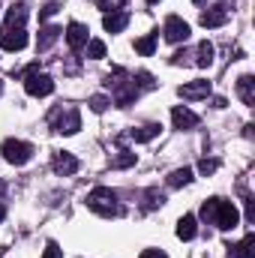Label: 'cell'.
I'll return each mask as SVG.
<instances>
[{
    "label": "cell",
    "instance_id": "6da1fadb",
    "mask_svg": "<svg viewBox=\"0 0 255 258\" xmlns=\"http://www.w3.org/2000/svg\"><path fill=\"white\" fill-rule=\"evenodd\" d=\"M201 216H204L207 222H213L216 228H222V231H231V228H237V222H240L237 207H234L231 201H222V198H207V201L201 204Z\"/></svg>",
    "mask_w": 255,
    "mask_h": 258
},
{
    "label": "cell",
    "instance_id": "7a4b0ae2",
    "mask_svg": "<svg viewBox=\"0 0 255 258\" xmlns=\"http://www.w3.org/2000/svg\"><path fill=\"white\" fill-rule=\"evenodd\" d=\"M87 207L93 210V213H99V216H117L120 213V204H117V195L114 189H108V186H96L93 192L87 195Z\"/></svg>",
    "mask_w": 255,
    "mask_h": 258
},
{
    "label": "cell",
    "instance_id": "3957f363",
    "mask_svg": "<svg viewBox=\"0 0 255 258\" xmlns=\"http://www.w3.org/2000/svg\"><path fill=\"white\" fill-rule=\"evenodd\" d=\"M24 90L30 96H48L54 90V78L39 72V66L33 63V66H27V72H24Z\"/></svg>",
    "mask_w": 255,
    "mask_h": 258
},
{
    "label": "cell",
    "instance_id": "277c9868",
    "mask_svg": "<svg viewBox=\"0 0 255 258\" xmlns=\"http://www.w3.org/2000/svg\"><path fill=\"white\" fill-rule=\"evenodd\" d=\"M0 153H3V159H6L9 165H27V162H30V156H33V147H30L27 141L9 138V141H3Z\"/></svg>",
    "mask_w": 255,
    "mask_h": 258
},
{
    "label": "cell",
    "instance_id": "5b68a950",
    "mask_svg": "<svg viewBox=\"0 0 255 258\" xmlns=\"http://www.w3.org/2000/svg\"><path fill=\"white\" fill-rule=\"evenodd\" d=\"M162 33H165L168 42H186V39H189V24H186L183 18H177V15H168Z\"/></svg>",
    "mask_w": 255,
    "mask_h": 258
},
{
    "label": "cell",
    "instance_id": "8992f818",
    "mask_svg": "<svg viewBox=\"0 0 255 258\" xmlns=\"http://www.w3.org/2000/svg\"><path fill=\"white\" fill-rule=\"evenodd\" d=\"M54 129H57L60 135H75V132L81 129V114H78L75 108L57 111V117H54Z\"/></svg>",
    "mask_w": 255,
    "mask_h": 258
},
{
    "label": "cell",
    "instance_id": "52a82bcc",
    "mask_svg": "<svg viewBox=\"0 0 255 258\" xmlns=\"http://www.w3.org/2000/svg\"><path fill=\"white\" fill-rule=\"evenodd\" d=\"M24 45H27V33H24V27L3 30V36H0V48H3V51H21Z\"/></svg>",
    "mask_w": 255,
    "mask_h": 258
},
{
    "label": "cell",
    "instance_id": "ba28073f",
    "mask_svg": "<svg viewBox=\"0 0 255 258\" xmlns=\"http://www.w3.org/2000/svg\"><path fill=\"white\" fill-rule=\"evenodd\" d=\"M87 33H90V30H87L84 24H78V21H72V24L66 27V42H69V48H72V51H78V48H84V45H87Z\"/></svg>",
    "mask_w": 255,
    "mask_h": 258
},
{
    "label": "cell",
    "instance_id": "9c48e42d",
    "mask_svg": "<svg viewBox=\"0 0 255 258\" xmlns=\"http://www.w3.org/2000/svg\"><path fill=\"white\" fill-rule=\"evenodd\" d=\"M129 24V15L123 9H117V12H105V18H102V27L108 30V33H120V30H126Z\"/></svg>",
    "mask_w": 255,
    "mask_h": 258
},
{
    "label": "cell",
    "instance_id": "30bf717a",
    "mask_svg": "<svg viewBox=\"0 0 255 258\" xmlns=\"http://www.w3.org/2000/svg\"><path fill=\"white\" fill-rule=\"evenodd\" d=\"M171 120H174V129H192L198 126V114L189 111V108H183V105H177L174 111H171Z\"/></svg>",
    "mask_w": 255,
    "mask_h": 258
},
{
    "label": "cell",
    "instance_id": "8fae6325",
    "mask_svg": "<svg viewBox=\"0 0 255 258\" xmlns=\"http://www.w3.org/2000/svg\"><path fill=\"white\" fill-rule=\"evenodd\" d=\"M228 21V9L225 6H213L207 12H201V27H222Z\"/></svg>",
    "mask_w": 255,
    "mask_h": 258
},
{
    "label": "cell",
    "instance_id": "7c38bea8",
    "mask_svg": "<svg viewBox=\"0 0 255 258\" xmlns=\"http://www.w3.org/2000/svg\"><path fill=\"white\" fill-rule=\"evenodd\" d=\"M60 33H63V30H60L57 24H45V27L39 30V39H36V51H48V48L57 42Z\"/></svg>",
    "mask_w": 255,
    "mask_h": 258
},
{
    "label": "cell",
    "instance_id": "4fadbf2b",
    "mask_svg": "<svg viewBox=\"0 0 255 258\" xmlns=\"http://www.w3.org/2000/svg\"><path fill=\"white\" fill-rule=\"evenodd\" d=\"M177 93H180L183 99H204V96L210 93V81H189V84H183Z\"/></svg>",
    "mask_w": 255,
    "mask_h": 258
},
{
    "label": "cell",
    "instance_id": "5bb4252c",
    "mask_svg": "<svg viewBox=\"0 0 255 258\" xmlns=\"http://www.w3.org/2000/svg\"><path fill=\"white\" fill-rule=\"evenodd\" d=\"M24 21H27V6H24V3H15V6L6 12V24H3V30L24 27Z\"/></svg>",
    "mask_w": 255,
    "mask_h": 258
},
{
    "label": "cell",
    "instance_id": "9a60e30c",
    "mask_svg": "<svg viewBox=\"0 0 255 258\" xmlns=\"http://www.w3.org/2000/svg\"><path fill=\"white\" fill-rule=\"evenodd\" d=\"M54 171H57V174H75V171H78V159H75V156H72V153H57V156H54Z\"/></svg>",
    "mask_w": 255,
    "mask_h": 258
},
{
    "label": "cell",
    "instance_id": "2e32d148",
    "mask_svg": "<svg viewBox=\"0 0 255 258\" xmlns=\"http://www.w3.org/2000/svg\"><path fill=\"white\" fill-rule=\"evenodd\" d=\"M228 258H255V234H246L237 246H231Z\"/></svg>",
    "mask_w": 255,
    "mask_h": 258
},
{
    "label": "cell",
    "instance_id": "e0dca14e",
    "mask_svg": "<svg viewBox=\"0 0 255 258\" xmlns=\"http://www.w3.org/2000/svg\"><path fill=\"white\" fill-rule=\"evenodd\" d=\"M237 93H240V99H243L246 105H255V78L252 75H240V81H237Z\"/></svg>",
    "mask_w": 255,
    "mask_h": 258
},
{
    "label": "cell",
    "instance_id": "ac0fdd59",
    "mask_svg": "<svg viewBox=\"0 0 255 258\" xmlns=\"http://www.w3.org/2000/svg\"><path fill=\"white\" fill-rule=\"evenodd\" d=\"M198 234V225H195V216L186 213V216H180V222H177V237L180 240H192Z\"/></svg>",
    "mask_w": 255,
    "mask_h": 258
},
{
    "label": "cell",
    "instance_id": "d6986e66",
    "mask_svg": "<svg viewBox=\"0 0 255 258\" xmlns=\"http://www.w3.org/2000/svg\"><path fill=\"white\" fill-rule=\"evenodd\" d=\"M159 123H144V126H138V129H132L129 135H132V141H138V144H144V141H150V138H156L159 135Z\"/></svg>",
    "mask_w": 255,
    "mask_h": 258
},
{
    "label": "cell",
    "instance_id": "ffe728a7",
    "mask_svg": "<svg viewBox=\"0 0 255 258\" xmlns=\"http://www.w3.org/2000/svg\"><path fill=\"white\" fill-rule=\"evenodd\" d=\"M156 36H159V33H150V36H141V39L135 42V51H138V54H144V57H150V54L156 51Z\"/></svg>",
    "mask_w": 255,
    "mask_h": 258
},
{
    "label": "cell",
    "instance_id": "44dd1931",
    "mask_svg": "<svg viewBox=\"0 0 255 258\" xmlns=\"http://www.w3.org/2000/svg\"><path fill=\"white\" fill-rule=\"evenodd\" d=\"M189 180H192V168H177V171L168 174V186H174V189L177 186H186Z\"/></svg>",
    "mask_w": 255,
    "mask_h": 258
},
{
    "label": "cell",
    "instance_id": "7402d4cb",
    "mask_svg": "<svg viewBox=\"0 0 255 258\" xmlns=\"http://www.w3.org/2000/svg\"><path fill=\"white\" fill-rule=\"evenodd\" d=\"M195 63H198V66H210V63H213V45H210L207 39L198 45V60H195Z\"/></svg>",
    "mask_w": 255,
    "mask_h": 258
},
{
    "label": "cell",
    "instance_id": "603a6c76",
    "mask_svg": "<svg viewBox=\"0 0 255 258\" xmlns=\"http://www.w3.org/2000/svg\"><path fill=\"white\" fill-rule=\"evenodd\" d=\"M87 57L102 60V57H105V42H102V39H87Z\"/></svg>",
    "mask_w": 255,
    "mask_h": 258
},
{
    "label": "cell",
    "instance_id": "cb8c5ba5",
    "mask_svg": "<svg viewBox=\"0 0 255 258\" xmlns=\"http://www.w3.org/2000/svg\"><path fill=\"white\" fill-rule=\"evenodd\" d=\"M111 102H108V96H102V93H96V96H90V108L96 111V114H102L105 108H108Z\"/></svg>",
    "mask_w": 255,
    "mask_h": 258
},
{
    "label": "cell",
    "instance_id": "d4e9b609",
    "mask_svg": "<svg viewBox=\"0 0 255 258\" xmlns=\"http://www.w3.org/2000/svg\"><path fill=\"white\" fill-rule=\"evenodd\" d=\"M114 168H129V165H135V153H129V150H123L114 162H111Z\"/></svg>",
    "mask_w": 255,
    "mask_h": 258
},
{
    "label": "cell",
    "instance_id": "484cf974",
    "mask_svg": "<svg viewBox=\"0 0 255 258\" xmlns=\"http://www.w3.org/2000/svg\"><path fill=\"white\" fill-rule=\"evenodd\" d=\"M123 3L126 0H99V9L102 12H117V9H123Z\"/></svg>",
    "mask_w": 255,
    "mask_h": 258
},
{
    "label": "cell",
    "instance_id": "4316f807",
    "mask_svg": "<svg viewBox=\"0 0 255 258\" xmlns=\"http://www.w3.org/2000/svg\"><path fill=\"white\" fill-rule=\"evenodd\" d=\"M216 168H219L216 159H201V162H198V171H201V174H213Z\"/></svg>",
    "mask_w": 255,
    "mask_h": 258
},
{
    "label": "cell",
    "instance_id": "83f0119b",
    "mask_svg": "<svg viewBox=\"0 0 255 258\" xmlns=\"http://www.w3.org/2000/svg\"><path fill=\"white\" fill-rule=\"evenodd\" d=\"M165 198H162V192H156V189H150L147 192V201H144V207H159Z\"/></svg>",
    "mask_w": 255,
    "mask_h": 258
},
{
    "label": "cell",
    "instance_id": "f1b7e54d",
    "mask_svg": "<svg viewBox=\"0 0 255 258\" xmlns=\"http://www.w3.org/2000/svg\"><path fill=\"white\" fill-rule=\"evenodd\" d=\"M42 258H63V249H60L57 243H48L45 252H42Z\"/></svg>",
    "mask_w": 255,
    "mask_h": 258
},
{
    "label": "cell",
    "instance_id": "f546056e",
    "mask_svg": "<svg viewBox=\"0 0 255 258\" xmlns=\"http://www.w3.org/2000/svg\"><path fill=\"white\" fill-rule=\"evenodd\" d=\"M57 6H60V0H48V3L42 6V12H39V15H42V18H48V15H54V12H57Z\"/></svg>",
    "mask_w": 255,
    "mask_h": 258
},
{
    "label": "cell",
    "instance_id": "4dcf8cb0",
    "mask_svg": "<svg viewBox=\"0 0 255 258\" xmlns=\"http://www.w3.org/2000/svg\"><path fill=\"white\" fill-rule=\"evenodd\" d=\"M138 258H168V255H165L162 249H144V252H141Z\"/></svg>",
    "mask_w": 255,
    "mask_h": 258
},
{
    "label": "cell",
    "instance_id": "1f68e13d",
    "mask_svg": "<svg viewBox=\"0 0 255 258\" xmlns=\"http://www.w3.org/2000/svg\"><path fill=\"white\" fill-rule=\"evenodd\" d=\"M138 84H141V87H153V78H150V72H138Z\"/></svg>",
    "mask_w": 255,
    "mask_h": 258
},
{
    "label": "cell",
    "instance_id": "d6a6232c",
    "mask_svg": "<svg viewBox=\"0 0 255 258\" xmlns=\"http://www.w3.org/2000/svg\"><path fill=\"white\" fill-rule=\"evenodd\" d=\"M3 216H6V207H3V204H0V222H3Z\"/></svg>",
    "mask_w": 255,
    "mask_h": 258
},
{
    "label": "cell",
    "instance_id": "836d02e7",
    "mask_svg": "<svg viewBox=\"0 0 255 258\" xmlns=\"http://www.w3.org/2000/svg\"><path fill=\"white\" fill-rule=\"evenodd\" d=\"M0 192H6V183H3V180H0Z\"/></svg>",
    "mask_w": 255,
    "mask_h": 258
},
{
    "label": "cell",
    "instance_id": "e575fe53",
    "mask_svg": "<svg viewBox=\"0 0 255 258\" xmlns=\"http://www.w3.org/2000/svg\"><path fill=\"white\" fill-rule=\"evenodd\" d=\"M192 3H204V0H192Z\"/></svg>",
    "mask_w": 255,
    "mask_h": 258
},
{
    "label": "cell",
    "instance_id": "d590c367",
    "mask_svg": "<svg viewBox=\"0 0 255 258\" xmlns=\"http://www.w3.org/2000/svg\"><path fill=\"white\" fill-rule=\"evenodd\" d=\"M0 93H3V81H0Z\"/></svg>",
    "mask_w": 255,
    "mask_h": 258
},
{
    "label": "cell",
    "instance_id": "8d00e7d4",
    "mask_svg": "<svg viewBox=\"0 0 255 258\" xmlns=\"http://www.w3.org/2000/svg\"><path fill=\"white\" fill-rule=\"evenodd\" d=\"M147 3H159V0H147Z\"/></svg>",
    "mask_w": 255,
    "mask_h": 258
}]
</instances>
